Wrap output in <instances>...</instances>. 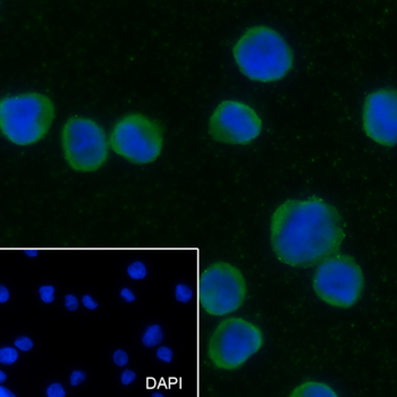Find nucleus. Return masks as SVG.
I'll list each match as a JSON object with an SVG mask.
<instances>
[{
    "instance_id": "nucleus-1",
    "label": "nucleus",
    "mask_w": 397,
    "mask_h": 397,
    "mask_svg": "<svg viewBox=\"0 0 397 397\" xmlns=\"http://www.w3.org/2000/svg\"><path fill=\"white\" fill-rule=\"evenodd\" d=\"M346 238L345 221L335 205L319 197L289 198L270 219V244L279 262L314 268L338 253Z\"/></svg>"
},
{
    "instance_id": "nucleus-2",
    "label": "nucleus",
    "mask_w": 397,
    "mask_h": 397,
    "mask_svg": "<svg viewBox=\"0 0 397 397\" xmlns=\"http://www.w3.org/2000/svg\"><path fill=\"white\" fill-rule=\"evenodd\" d=\"M232 52L240 73L254 82H278L294 66L291 45L279 32L267 25L246 29Z\"/></svg>"
},
{
    "instance_id": "nucleus-3",
    "label": "nucleus",
    "mask_w": 397,
    "mask_h": 397,
    "mask_svg": "<svg viewBox=\"0 0 397 397\" xmlns=\"http://www.w3.org/2000/svg\"><path fill=\"white\" fill-rule=\"evenodd\" d=\"M55 104L47 94L24 92L7 95L0 101V131L18 147L40 142L55 121Z\"/></svg>"
},
{
    "instance_id": "nucleus-4",
    "label": "nucleus",
    "mask_w": 397,
    "mask_h": 397,
    "mask_svg": "<svg viewBox=\"0 0 397 397\" xmlns=\"http://www.w3.org/2000/svg\"><path fill=\"white\" fill-rule=\"evenodd\" d=\"M364 274L352 255L336 253L323 260L312 278V288L320 301L338 309H350L360 301Z\"/></svg>"
},
{
    "instance_id": "nucleus-5",
    "label": "nucleus",
    "mask_w": 397,
    "mask_h": 397,
    "mask_svg": "<svg viewBox=\"0 0 397 397\" xmlns=\"http://www.w3.org/2000/svg\"><path fill=\"white\" fill-rule=\"evenodd\" d=\"M65 161L78 173H93L109 158V140L102 126L92 118L74 115L60 131Z\"/></svg>"
},
{
    "instance_id": "nucleus-6",
    "label": "nucleus",
    "mask_w": 397,
    "mask_h": 397,
    "mask_svg": "<svg viewBox=\"0 0 397 397\" xmlns=\"http://www.w3.org/2000/svg\"><path fill=\"white\" fill-rule=\"evenodd\" d=\"M265 344L262 330L240 317L224 319L209 339L208 354L217 369L233 371L240 368Z\"/></svg>"
},
{
    "instance_id": "nucleus-7",
    "label": "nucleus",
    "mask_w": 397,
    "mask_h": 397,
    "mask_svg": "<svg viewBox=\"0 0 397 397\" xmlns=\"http://www.w3.org/2000/svg\"><path fill=\"white\" fill-rule=\"evenodd\" d=\"M163 129L143 114H127L114 124L109 147L117 156L134 165L155 162L163 149Z\"/></svg>"
},
{
    "instance_id": "nucleus-8",
    "label": "nucleus",
    "mask_w": 397,
    "mask_h": 397,
    "mask_svg": "<svg viewBox=\"0 0 397 397\" xmlns=\"http://www.w3.org/2000/svg\"><path fill=\"white\" fill-rule=\"evenodd\" d=\"M247 285L242 272L226 261H216L205 269L203 276V304L212 317H223L238 311L246 300Z\"/></svg>"
},
{
    "instance_id": "nucleus-9",
    "label": "nucleus",
    "mask_w": 397,
    "mask_h": 397,
    "mask_svg": "<svg viewBox=\"0 0 397 397\" xmlns=\"http://www.w3.org/2000/svg\"><path fill=\"white\" fill-rule=\"evenodd\" d=\"M262 125L253 107L238 100H224L210 116L208 132L216 142L247 146L260 136Z\"/></svg>"
},
{
    "instance_id": "nucleus-10",
    "label": "nucleus",
    "mask_w": 397,
    "mask_h": 397,
    "mask_svg": "<svg viewBox=\"0 0 397 397\" xmlns=\"http://www.w3.org/2000/svg\"><path fill=\"white\" fill-rule=\"evenodd\" d=\"M362 128L370 140L381 147L397 143V91L383 87L366 95L362 109Z\"/></svg>"
},
{
    "instance_id": "nucleus-11",
    "label": "nucleus",
    "mask_w": 397,
    "mask_h": 397,
    "mask_svg": "<svg viewBox=\"0 0 397 397\" xmlns=\"http://www.w3.org/2000/svg\"><path fill=\"white\" fill-rule=\"evenodd\" d=\"M291 397H336L338 396L333 387L321 381L308 380L300 384L289 394Z\"/></svg>"
},
{
    "instance_id": "nucleus-12",
    "label": "nucleus",
    "mask_w": 397,
    "mask_h": 397,
    "mask_svg": "<svg viewBox=\"0 0 397 397\" xmlns=\"http://www.w3.org/2000/svg\"><path fill=\"white\" fill-rule=\"evenodd\" d=\"M163 338V333L161 327L159 324H150L144 329L142 336H141V342L147 347H154L160 344V342Z\"/></svg>"
},
{
    "instance_id": "nucleus-13",
    "label": "nucleus",
    "mask_w": 397,
    "mask_h": 397,
    "mask_svg": "<svg viewBox=\"0 0 397 397\" xmlns=\"http://www.w3.org/2000/svg\"><path fill=\"white\" fill-rule=\"evenodd\" d=\"M18 358L20 353L15 346H2L0 349V362L3 365H13L18 361Z\"/></svg>"
},
{
    "instance_id": "nucleus-14",
    "label": "nucleus",
    "mask_w": 397,
    "mask_h": 397,
    "mask_svg": "<svg viewBox=\"0 0 397 397\" xmlns=\"http://www.w3.org/2000/svg\"><path fill=\"white\" fill-rule=\"evenodd\" d=\"M38 297H39V300L44 304L53 303L57 297V292H56L55 286L51 284L41 285L39 289H38Z\"/></svg>"
},
{
    "instance_id": "nucleus-15",
    "label": "nucleus",
    "mask_w": 397,
    "mask_h": 397,
    "mask_svg": "<svg viewBox=\"0 0 397 397\" xmlns=\"http://www.w3.org/2000/svg\"><path fill=\"white\" fill-rule=\"evenodd\" d=\"M127 275L134 280H141L147 276V268L142 262L135 261L127 267Z\"/></svg>"
},
{
    "instance_id": "nucleus-16",
    "label": "nucleus",
    "mask_w": 397,
    "mask_h": 397,
    "mask_svg": "<svg viewBox=\"0 0 397 397\" xmlns=\"http://www.w3.org/2000/svg\"><path fill=\"white\" fill-rule=\"evenodd\" d=\"M14 346L16 347L18 351H21V352L28 353V352H30V351L33 350L34 341L31 337H30V336L21 335V336H18V337L15 338Z\"/></svg>"
},
{
    "instance_id": "nucleus-17",
    "label": "nucleus",
    "mask_w": 397,
    "mask_h": 397,
    "mask_svg": "<svg viewBox=\"0 0 397 397\" xmlns=\"http://www.w3.org/2000/svg\"><path fill=\"white\" fill-rule=\"evenodd\" d=\"M45 395L49 397H65L67 396V391L62 383L55 381L45 386Z\"/></svg>"
},
{
    "instance_id": "nucleus-18",
    "label": "nucleus",
    "mask_w": 397,
    "mask_h": 397,
    "mask_svg": "<svg viewBox=\"0 0 397 397\" xmlns=\"http://www.w3.org/2000/svg\"><path fill=\"white\" fill-rule=\"evenodd\" d=\"M86 378H87V375L85 371H83V370H81V369H76L71 372L70 377H68V381H70L71 386L78 387V386H79V385H83L84 383H85Z\"/></svg>"
},
{
    "instance_id": "nucleus-19",
    "label": "nucleus",
    "mask_w": 397,
    "mask_h": 397,
    "mask_svg": "<svg viewBox=\"0 0 397 397\" xmlns=\"http://www.w3.org/2000/svg\"><path fill=\"white\" fill-rule=\"evenodd\" d=\"M63 304H64V308L66 311L76 312L79 310V301L78 299V296L74 295V294H66L64 297Z\"/></svg>"
},
{
    "instance_id": "nucleus-20",
    "label": "nucleus",
    "mask_w": 397,
    "mask_h": 397,
    "mask_svg": "<svg viewBox=\"0 0 397 397\" xmlns=\"http://www.w3.org/2000/svg\"><path fill=\"white\" fill-rule=\"evenodd\" d=\"M112 360L117 366H125V365H127L129 357H128V354L126 351L118 349L116 351H114V353L112 356Z\"/></svg>"
},
{
    "instance_id": "nucleus-21",
    "label": "nucleus",
    "mask_w": 397,
    "mask_h": 397,
    "mask_svg": "<svg viewBox=\"0 0 397 397\" xmlns=\"http://www.w3.org/2000/svg\"><path fill=\"white\" fill-rule=\"evenodd\" d=\"M135 379H136L135 372L131 369H125L120 372L119 381L123 386H129V385H132L133 383H134Z\"/></svg>"
},
{
    "instance_id": "nucleus-22",
    "label": "nucleus",
    "mask_w": 397,
    "mask_h": 397,
    "mask_svg": "<svg viewBox=\"0 0 397 397\" xmlns=\"http://www.w3.org/2000/svg\"><path fill=\"white\" fill-rule=\"evenodd\" d=\"M81 302H82L83 307L89 311H95V310H98V308H99L98 301L95 300L92 295H90V294H85V295H83Z\"/></svg>"
},
{
    "instance_id": "nucleus-23",
    "label": "nucleus",
    "mask_w": 397,
    "mask_h": 397,
    "mask_svg": "<svg viewBox=\"0 0 397 397\" xmlns=\"http://www.w3.org/2000/svg\"><path fill=\"white\" fill-rule=\"evenodd\" d=\"M157 357L162 362H169L173 358V351L166 346L160 347L157 351Z\"/></svg>"
},
{
    "instance_id": "nucleus-24",
    "label": "nucleus",
    "mask_w": 397,
    "mask_h": 397,
    "mask_svg": "<svg viewBox=\"0 0 397 397\" xmlns=\"http://www.w3.org/2000/svg\"><path fill=\"white\" fill-rule=\"evenodd\" d=\"M120 299L124 301L126 303H132L135 301V294L133 293V291L129 287H123L119 292Z\"/></svg>"
},
{
    "instance_id": "nucleus-25",
    "label": "nucleus",
    "mask_w": 397,
    "mask_h": 397,
    "mask_svg": "<svg viewBox=\"0 0 397 397\" xmlns=\"http://www.w3.org/2000/svg\"><path fill=\"white\" fill-rule=\"evenodd\" d=\"M176 297L182 301V302H185L188 300V288H186L185 285H178L176 287Z\"/></svg>"
},
{
    "instance_id": "nucleus-26",
    "label": "nucleus",
    "mask_w": 397,
    "mask_h": 397,
    "mask_svg": "<svg viewBox=\"0 0 397 397\" xmlns=\"http://www.w3.org/2000/svg\"><path fill=\"white\" fill-rule=\"evenodd\" d=\"M9 299H10L9 289L7 288L5 285H1V288H0V303L5 304L8 302Z\"/></svg>"
},
{
    "instance_id": "nucleus-27",
    "label": "nucleus",
    "mask_w": 397,
    "mask_h": 397,
    "mask_svg": "<svg viewBox=\"0 0 397 397\" xmlns=\"http://www.w3.org/2000/svg\"><path fill=\"white\" fill-rule=\"evenodd\" d=\"M0 396H1V397L15 396V394H14L13 392L10 391L9 388H7V387L3 386V385H1V386H0Z\"/></svg>"
},
{
    "instance_id": "nucleus-28",
    "label": "nucleus",
    "mask_w": 397,
    "mask_h": 397,
    "mask_svg": "<svg viewBox=\"0 0 397 397\" xmlns=\"http://www.w3.org/2000/svg\"><path fill=\"white\" fill-rule=\"evenodd\" d=\"M7 375L5 373V371H0V384L3 385V383L7 380Z\"/></svg>"
}]
</instances>
